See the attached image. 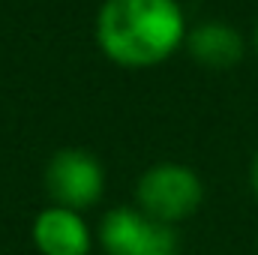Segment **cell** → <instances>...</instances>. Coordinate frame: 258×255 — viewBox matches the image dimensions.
Instances as JSON below:
<instances>
[{"instance_id": "obj_1", "label": "cell", "mask_w": 258, "mask_h": 255, "mask_svg": "<svg viewBox=\"0 0 258 255\" xmlns=\"http://www.w3.org/2000/svg\"><path fill=\"white\" fill-rule=\"evenodd\" d=\"M186 15L177 0H102L93 24L99 51L120 69H153L186 42Z\"/></svg>"}, {"instance_id": "obj_2", "label": "cell", "mask_w": 258, "mask_h": 255, "mask_svg": "<svg viewBox=\"0 0 258 255\" xmlns=\"http://www.w3.org/2000/svg\"><path fill=\"white\" fill-rule=\"evenodd\" d=\"M132 195H135L132 204H138L144 213H150L165 225H177L198 213L204 201V180L189 165L162 159L138 174Z\"/></svg>"}, {"instance_id": "obj_3", "label": "cell", "mask_w": 258, "mask_h": 255, "mask_svg": "<svg viewBox=\"0 0 258 255\" xmlns=\"http://www.w3.org/2000/svg\"><path fill=\"white\" fill-rule=\"evenodd\" d=\"M96 243L105 255H165L177 252V231L138 204H120L99 219Z\"/></svg>"}, {"instance_id": "obj_4", "label": "cell", "mask_w": 258, "mask_h": 255, "mask_svg": "<svg viewBox=\"0 0 258 255\" xmlns=\"http://www.w3.org/2000/svg\"><path fill=\"white\" fill-rule=\"evenodd\" d=\"M42 186L51 204L69 210H87L102 201L105 195V168L96 153L84 147H60L45 162Z\"/></svg>"}, {"instance_id": "obj_5", "label": "cell", "mask_w": 258, "mask_h": 255, "mask_svg": "<svg viewBox=\"0 0 258 255\" xmlns=\"http://www.w3.org/2000/svg\"><path fill=\"white\" fill-rule=\"evenodd\" d=\"M30 237L39 255H90L96 231H90L81 210L51 204L33 216Z\"/></svg>"}, {"instance_id": "obj_6", "label": "cell", "mask_w": 258, "mask_h": 255, "mask_svg": "<svg viewBox=\"0 0 258 255\" xmlns=\"http://www.w3.org/2000/svg\"><path fill=\"white\" fill-rule=\"evenodd\" d=\"M183 48L189 51V57L198 66L225 72V69H234L243 60L246 39L237 27H231L225 21H201V24L189 27Z\"/></svg>"}, {"instance_id": "obj_7", "label": "cell", "mask_w": 258, "mask_h": 255, "mask_svg": "<svg viewBox=\"0 0 258 255\" xmlns=\"http://www.w3.org/2000/svg\"><path fill=\"white\" fill-rule=\"evenodd\" d=\"M249 186H252V192H255V198H258V150H255V156H252V165H249Z\"/></svg>"}, {"instance_id": "obj_8", "label": "cell", "mask_w": 258, "mask_h": 255, "mask_svg": "<svg viewBox=\"0 0 258 255\" xmlns=\"http://www.w3.org/2000/svg\"><path fill=\"white\" fill-rule=\"evenodd\" d=\"M252 48H255V57H258V21H255V33H252Z\"/></svg>"}, {"instance_id": "obj_9", "label": "cell", "mask_w": 258, "mask_h": 255, "mask_svg": "<svg viewBox=\"0 0 258 255\" xmlns=\"http://www.w3.org/2000/svg\"><path fill=\"white\" fill-rule=\"evenodd\" d=\"M165 255H177V252H165Z\"/></svg>"}, {"instance_id": "obj_10", "label": "cell", "mask_w": 258, "mask_h": 255, "mask_svg": "<svg viewBox=\"0 0 258 255\" xmlns=\"http://www.w3.org/2000/svg\"><path fill=\"white\" fill-rule=\"evenodd\" d=\"M255 246H258V240H255Z\"/></svg>"}]
</instances>
